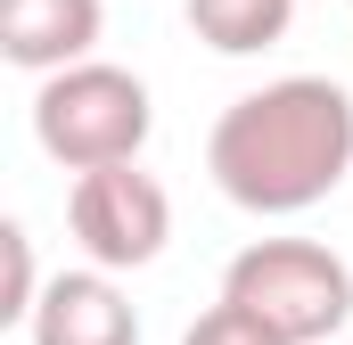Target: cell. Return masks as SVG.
Wrapping results in <instances>:
<instances>
[{"mask_svg": "<svg viewBox=\"0 0 353 345\" xmlns=\"http://www.w3.org/2000/svg\"><path fill=\"white\" fill-rule=\"evenodd\" d=\"M33 345H140V313L115 288V271H58L25 321Z\"/></svg>", "mask_w": 353, "mask_h": 345, "instance_id": "obj_6", "label": "cell"}, {"mask_svg": "<svg viewBox=\"0 0 353 345\" xmlns=\"http://www.w3.org/2000/svg\"><path fill=\"white\" fill-rule=\"evenodd\" d=\"M157 132V107H148V83L123 75V66H66L33 90V140L50 165H66L74 181L83 172H107V165H140Z\"/></svg>", "mask_w": 353, "mask_h": 345, "instance_id": "obj_3", "label": "cell"}, {"mask_svg": "<svg viewBox=\"0 0 353 345\" xmlns=\"http://www.w3.org/2000/svg\"><path fill=\"white\" fill-rule=\"evenodd\" d=\"M66 222L83 239L90 271H148L173 239V197L165 181L140 165H107V172H83L66 189Z\"/></svg>", "mask_w": 353, "mask_h": 345, "instance_id": "obj_4", "label": "cell"}, {"mask_svg": "<svg viewBox=\"0 0 353 345\" xmlns=\"http://www.w3.org/2000/svg\"><path fill=\"white\" fill-rule=\"evenodd\" d=\"M296 0H189V33L222 58H255L271 41H288Z\"/></svg>", "mask_w": 353, "mask_h": 345, "instance_id": "obj_7", "label": "cell"}, {"mask_svg": "<svg viewBox=\"0 0 353 345\" xmlns=\"http://www.w3.org/2000/svg\"><path fill=\"white\" fill-rule=\"evenodd\" d=\"M205 172L239 214H312L353 172V99L329 75H279L214 115Z\"/></svg>", "mask_w": 353, "mask_h": 345, "instance_id": "obj_1", "label": "cell"}, {"mask_svg": "<svg viewBox=\"0 0 353 345\" xmlns=\"http://www.w3.org/2000/svg\"><path fill=\"white\" fill-rule=\"evenodd\" d=\"M99 25H107L99 0H0V58L50 83L66 66H90Z\"/></svg>", "mask_w": 353, "mask_h": 345, "instance_id": "obj_5", "label": "cell"}, {"mask_svg": "<svg viewBox=\"0 0 353 345\" xmlns=\"http://www.w3.org/2000/svg\"><path fill=\"white\" fill-rule=\"evenodd\" d=\"M181 345H279V337H271L255 313H239V304H205V313L181 329Z\"/></svg>", "mask_w": 353, "mask_h": 345, "instance_id": "obj_9", "label": "cell"}, {"mask_svg": "<svg viewBox=\"0 0 353 345\" xmlns=\"http://www.w3.org/2000/svg\"><path fill=\"white\" fill-rule=\"evenodd\" d=\"M222 304L255 313L279 345H337L353 321V263L321 239H255L222 271Z\"/></svg>", "mask_w": 353, "mask_h": 345, "instance_id": "obj_2", "label": "cell"}, {"mask_svg": "<svg viewBox=\"0 0 353 345\" xmlns=\"http://www.w3.org/2000/svg\"><path fill=\"white\" fill-rule=\"evenodd\" d=\"M0 255H8L0 321H8V329H25V321H33V304H41V288H50V279H33V239H25V222H8V230H0Z\"/></svg>", "mask_w": 353, "mask_h": 345, "instance_id": "obj_8", "label": "cell"}]
</instances>
